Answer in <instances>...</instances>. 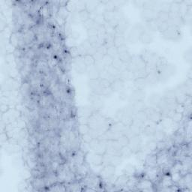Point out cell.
Returning <instances> with one entry per match:
<instances>
[{
  "label": "cell",
  "instance_id": "1",
  "mask_svg": "<svg viewBox=\"0 0 192 192\" xmlns=\"http://www.w3.org/2000/svg\"><path fill=\"white\" fill-rule=\"evenodd\" d=\"M129 148L130 149L132 153H137L140 151L141 149V139L140 136H133L130 137V141H129Z\"/></svg>",
  "mask_w": 192,
  "mask_h": 192
},
{
  "label": "cell",
  "instance_id": "2",
  "mask_svg": "<svg viewBox=\"0 0 192 192\" xmlns=\"http://www.w3.org/2000/svg\"><path fill=\"white\" fill-rule=\"evenodd\" d=\"M146 111L148 114V120L151 122L156 124V123H158L162 120V114H161V112L158 111V110L153 108L149 109V110L147 109V110H146Z\"/></svg>",
  "mask_w": 192,
  "mask_h": 192
},
{
  "label": "cell",
  "instance_id": "3",
  "mask_svg": "<svg viewBox=\"0 0 192 192\" xmlns=\"http://www.w3.org/2000/svg\"><path fill=\"white\" fill-rule=\"evenodd\" d=\"M115 171H116V167L115 166L111 165V164H105V166L102 169L101 174V177L103 178L109 180V179H111L114 176Z\"/></svg>",
  "mask_w": 192,
  "mask_h": 192
},
{
  "label": "cell",
  "instance_id": "4",
  "mask_svg": "<svg viewBox=\"0 0 192 192\" xmlns=\"http://www.w3.org/2000/svg\"><path fill=\"white\" fill-rule=\"evenodd\" d=\"M90 162L92 163L93 165L96 166V167H99V166H101L104 164V156L103 155L97 154L92 152V153L91 154L90 157Z\"/></svg>",
  "mask_w": 192,
  "mask_h": 192
},
{
  "label": "cell",
  "instance_id": "5",
  "mask_svg": "<svg viewBox=\"0 0 192 192\" xmlns=\"http://www.w3.org/2000/svg\"><path fill=\"white\" fill-rule=\"evenodd\" d=\"M113 44L116 47H119L120 46L125 44V37L124 34L116 33L113 37Z\"/></svg>",
  "mask_w": 192,
  "mask_h": 192
},
{
  "label": "cell",
  "instance_id": "6",
  "mask_svg": "<svg viewBox=\"0 0 192 192\" xmlns=\"http://www.w3.org/2000/svg\"><path fill=\"white\" fill-rule=\"evenodd\" d=\"M143 16L144 19L146 20L147 21L156 20L157 18V14L156 11L152 9H146L143 12Z\"/></svg>",
  "mask_w": 192,
  "mask_h": 192
},
{
  "label": "cell",
  "instance_id": "7",
  "mask_svg": "<svg viewBox=\"0 0 192 192\" xmlns=\"http://www.w3.org/2000/svg\"><path fill=\"white\" fill-rule=\"evenodd\" d=\"M111 88L113 91H115V92H119V91L122 90L124 88V81L120 79L119 77L116 78L111 84Z\"/></svg>",
  "mask_w": 192,
  "mask_h": 192
},
{
  "label": "cell",
  "instance_id": "8",
  "mask_svg": "<svg viewBox=\"0 0 192 192\" xmlns=\"http://www.w3.org/2000/svg\"><path fill=\"white\" fill-rule=\"evenodd\" d=\"M153 137H154L155 141L161 142L164 140L166 137V132L164 129H156L154 134H153Z\"/></svg>",
  "mask_w": 192,
  "mask_h": 192
},
{
  "label": "cell",
  "instance_id": "9",
  "mask_svg": "<svg viewBox=\"0 0 192 192\" xmlns=\"http://www.w3.org/2000/svg\"><path fill=\"white\" fill-rule=\"evenodd\" d=\"M134 119L139 122L142 123V124H144L146 122L148 121V114H147L146 110H143V111H137L136 112L135 118Z\"/></svg>",
  "mask_w": 192,
  "mask_h": 192
},
{
  "label": "cell",
  "instance_id": "10",
  "mask_svg": "<svg viewBox=\"0 0 192 192\" xmlns=\"http://www.w3.org/2000/svg\"><path fill=\"white\" fill-rule=\"evenodd\" d=\"M128 25H129V24H128L126 20H125L124 18H121L119 20V22H118V24H117V26H116V27L115 28L116 32V33H122L123 34L124 32L127 29Z\"/></svg>",
  "mask_w": 192,
  "mask_h": 192
},
{
  "label": "cell",
  "instance_id": "11",
  "mask_svg": "<svg viewBox=\"0 0 192 192\" xmlns=\"http://www.w3.org/2000/svg\"><path fill=\"white\" fill-rule=\"evenodd\" d=\"M113 60V58H112L111 57L108 56V54H105V55L104 56L102 60L101 61V62H98V63L101 64V66H102V68H108V67L109 66H110V65H112Z\"/></svg>",
  "mask_w": 192,
  "mask_h": 192
},
{
  "label": "cell",
  "instance_id": "12",
  "mask_svg": "<svg viewBox=\"0 0 192 192\" xmlns=\"http://www.w3.org/2000/svg\"><path fill=\"white\" fill-rule=\"evenodd\" d=\"M170 17V13L159 11L157 14V20L159 22H167Z\"/></svg>",
  "mask_w": 192,
  "mask_h": 192
},
{
  "label": "cell",
  "instance_id": "13",
  "mask_svg": "<svg viewBox=\"0 0 192 192\" xmlns=\"http://www.w3.org/2000/svg\"><path fill=\"white\" fill-rule=\"evenodd\" d=\"M83 60H84V63L86 64V65L88 68L94 66L96 64V61L95 60V59H94V57H92V56L89 55V54L83 56Z\"/></svg>",
  "mask_w": 192,
  "mask_h": 192
},
{
  "label": "cell",
  "instance_id": "14",
  "mask_svg": "<svg viewBox=\"0 0 192 192\" xmlns=\"http://www.w3.org/2000/svg\"><path fill=\"white\" fill-rule=\"evenodd\" d=\"M118 58H119L124 64H129V62H131V60H132V57L129 51H126V52L119 53Z\"/></svg>",
  "mask_w": 192,
  "mask_h": 192
},
{
  "label": "cell",
  "instance_id": "15",
  "mask_svg": "<svg viewBox=\"0 0 192 192\" xmlns=\"http://www.w3.org/2000/svg\"><path fill=\"white\" fill-rule=\"evenodd\" d=\"M126 65V64H124L121 60H119L118 57H116V58L113 59V63H112V66L114 67L115 68H116L117 70H119V71H122V70L125 69L127 68V67H125L124 65Z\"/></svg>",
  "mask_w": 192,
  "mask_h": 192
},
{
  "label": "cell",
  "instance_id": "16",
  "mask_svg": "<svg viewBox=\"0 0 192 192\" xmlns=\"http://www.w3.org/2000/svg\"><path fill=\"white\" fill-rule=\"evenodd\" d=\"M107 47V50H106V54H108V56L111 57L112 58H116V57H118V55H119V52H118V49L116 46L112 45V46H109V47Z\"/></svg>",
  "mask_w": 192,
  "mask_h": 192
},
{
  "label": "cell",
  "instance_id": "17",
  "mask_svg": "<svg viewBox=\"0 0 192 192\" xmlns=\"http://www.w3.org/2000/svg\"><path fill=\"white\" fill-rule=\"evenodd\" d=\"M132 107L136 112L143 111V110H146V105L144 103L143 101H134Z\"/></svg>",
  "mask_w": 192,
  "mask_h": 192
},
{
  "label": "cell",
  "instance_id": "18",
  "mask_svg": "<svg viewBox=\"0 0 192 192\" xmlns=\"http://www.w3.org/2000/svg\"><path fill=\"white\" fill-rule=\"evenodd\" d=\"M132 98L134 99V101H143V98H145V92H143V89H137L132 94Z\"/></svg>",
  "mask_w": 192,
  "mask_h": 192
},
{
  "label": "cell",
  "instance_id": "19",
  "mask_svg": "<svg viewBox=\"0 0 192 192\" xmlns=\"http://www.w3.org/2000/svg\"><path fill=\"white\" fill-rule=\"evenodd\" d=\"M89 19H91V14L88 11L84 10L78 13V20H80L83 23H86Z\"/></svg>",
  "mask_w": 192,
  "mask_h": 192
},
{
  "label": "cell",
  "instance_id": "20",
  "mask_svg": "<svg viewBox=\"0 0 192 192\" xmlns=\"http://www.w3.org/2000/svg\"><path fill=\"white\" fill-rule=\"evenodd\" d=\"M92 18L93 19L95 23L97 24L98 26H104L107 23L106 21H105V18H104L103 14H95V17H92Z\"/></svg>",
  "mask_w": 192,
  "mask_h": 192
},
{
  "label": "cell",
  "instance_id": "21",
  "mask_svg": "<svg viewBox=\"0 0 192 192\" xmlns=\"http://www.w3.org/2000/svg\"><path fill=\"white\" fill-rule=\"evenodd\" d=\"M134 84H135V86H137V89H143L146 86V85L148 83H147L146 77H142V78H136L135 81H134Z\"/></svg>",
  "mask_w": 192,
  "mask_h": 192
},
{
  "label": "cell",
  "instance_id": "22",
  "mask_svg": "<svg viewBox=\"0 0 192 192\" xmlns=\"http://www.w3.org/2000/svg\"><path fill=\"white\" fill-rule=\"evenodd\" d=\"M117 140L119 141V143L122 146L125 147L129 146V141H130V137H128L125 134H121V135L118 137Z\"/></svg>",
  "mask_w": 192,
  "mask_h": 192
},
{
  "label": "cell",
  "instance_id": "23",
  "mask_svg": "<svg viewBox=\"0 0 192 192\" xmlns=\"http://www.w3.org/2000/svg\"><path fill=\"white\" fill-rule=\"evenodd\" d=\"M156 128L154 127L153 125H147L143 128V134L147 137H153V134H154L155 131H156Z\"/></svg>",
  "mask_w": 192,
  "mask_h": 192
},
{
  "label": "cell",
  "instance_id": "24",
  "mask_svg": "<svg viewBox=\"0 0 192 192\" xmlns=\"http://www.w3.org/2000/svg\"><path fill=\"white\" fill-rule=\"evenodd\" d=\"M98 3L94 1H89L86 2V10L88 11L90 14L93 13L96 10L98 7Z\"/></svg>",
  "mask_w": 192,
  "mask_h": 192
},
{
  "label": "cell",
  "instance_id": "25",
  "mask_svg": "<svg viewBox=\"0 0 192 192\" xmlns=\"http://www.w3.org/2000/svg\"><path fill=\"white\" fill-rule=\"evenodd\" d=\"M140 38L143 43L145 44H149V43H151L152 40H153V36L151 34L146 33V32H143V33L140 34Z\"/></svg>",
  "mask_w": 192,
  "mask_h": 192
},
{
  "label": "cell",
  "instance_id": "26",
  "mask_svg": "<svg viewBox=\"0 0 192 192\" xmlns=\"http://www.w3.org/2000/svg\"><path fill=\"white\" fill-rule=\"evenodd\" d=\"M129 180V177L127 175L124 174V175L121 176L119 178L116 180V185L117 186H125V185H127L128 181Z\"/></svg>",
  "mask_w": 192,
  "mask_h": 192
},
{
  "label": "cell",
  "instance_id": "27",
  "mask_svg": "<svg viewBox=\"0 0 192 192\" xmlns=\"http://www.w3.org/2000/svg\"><path fill=\"white\" fill-rule=\"evenodd\" d=\"M145 160L146 164L152 167H153L157 164L156 156H153V155H149V156H147Z\"/></svg>",
  "mask_w": 192,
  "mask_h": 192
},
{
  "label": "cell",
  "instance_id": "28",
  "mask_svg": "<svg viewBox=\"0 0 192 192\" xmlns=\"http://www.w3.org/2000/svg\"><path fill=\"white\" fill-rule=\"evenodd\" d=\"M138 186L142 188V191H149L152 187V182L150 180H143L138 184Z\"/></svg>",
  "mask_w": 192,
  "mask_h": 192
},
{
  "label": "cell",
  "instance_id": "29",
  "mask_svg": "<svg viewBox=\"0 0 192 192\" xmlns=\"http://www.w3.org/2000/svg\"><path fill=\"white\" fill-rule=\"evenodd\" d=\"M10 43L12 45L14 46V47H17V46L19 45L20 44V40H19L18 36L16 33H13L12 36H10Z\"/></svg>",
  "mask_w": 192,
  "mask_h": 192
},
{
  "label": "cell",
  "instance_id": "30",
  "mask_svg": "<svg viewBox=\"0 0 192 192\" xmlns=\"http://www.w3.org/2000/svg\"><path fill=\"white\" fill-rule=\"evenodd\" d=\"M182 118H183V114H182V113H180V112L177 111L174 112L173 116H171V119H172L173 121L177 123L180 122L182 120Z\"/></svg>",
  "mask_w": 192,
  "mask_h": 192
},
{
  "label": "cell",
  "instance_id": "31",
  "mask_svg": "<svg viewBox=\"0 0 192 192\" xmlns=\"http://www.w3.org/2000/svg\"><path fill=\"white\" fill-rule=\"evenodd\" d=\"M86 2L84 1L77 2L76 4H75V7H76V10L77 11L78 13L86 10Z\"/></svg>",
  "mask_w": 192,
  "mask_h": 192
},
{
  "label": "cell",
  "instance_id": "32",
  "mask_svg": "<svg viewBox=\"0 0 192 192\" xmlns=\"http://www.w3.org/2000/svg\"><path fill=\"white\" fill-rule=\"evenodd\" d=\"M148 27H149V29L152 30V31H155V30L158 29V22L157 20V19L156 20H150V21H148Z\"/></svg>",
  "mask_w": 192,
  "mask_h": 192
},
{
  "label": "cell",
  "instance_id": "33",
  "mask_svg": "<svg viewBox=\"0 0 192 192\" xmlns=\"http://www.w3.org/2000/svg\"><path fill=\"white\" fill-rule=\"evenodd\" d=\"M90 127L89 126V125L87 124H81V125L79 126V131L81 134L84 135L85 134H87V133L89 132L90 131Z\"/></svg>",
  "mask_w": 192,
  "mask_h": 192
},
{
  "label": "cell",
  "instance_id": "34",
  "mask_svg": "<svg viewBox=\"0 0 192 192\" xmlns=\"http://www.w3.org/2000/svg\"><path fill=\"white\" fill-rule=\"evenodd\" d=\"M99 81H100V86L101 88H108L111 86V82L108 79L99 78Z\"/></svg>",
  "mask_w": 192,
  "mask_h": 192
},
{
  "label": "cell",
  "instance_id": "35",
  "mask_svg": "<svg viewBox=\"0 0 192 192\" xmlns=\"http://www.w3.org/2000/svg\"><path fill=\"white\" fill-rule=\"evenodd\" d=\"M169 27L170 26L169 25H168L167 22H159V23H158V30L161 31V33H164Z\"/></svg>",
  "mask_w": 192,
  "mask_h": 192
},
{
  "label": "cell",
  "instance_id": "36",
  "mask_svg": "<svg viewBox=\"0 0 192 192\" xmlns=\"http://www.w3.org/2000/svg\"><path fill=\"white\" fill-rule=\"evenodd\" d=\"M94 139L93 136L92 135V134L90 133V131H89V133L87 134H85L83 135V140H84V143H89L92 140Z\"/></svg>",
  "mask_w": 192,
  "mask_h": 192
},
{
  "label": "cell",
  "instance_id": "37",
  "mask_svg": "<svg viewBox=\"0 0 192 192\" xmlns=\"http://www.w3.org/2000/svg\"><path fill=\"white\" fill-rule=\"evenodd\" d=\"M125 174L127 175L128 177H129V175H133L134 172H135V168H134V166L129 164V165L126 166L125 168Z\"/></svg>",
  "mask_w": 192,
  "mask_h": 192
},
{
  "label": "cell",
  "instance_id": "38",
  "mask_svg": "<svg viewBox=\"0 0 192 192\" xmlns=\"http://www.w3.org/2000/svg\"><path fill=\"white\" fill-rule=\"evenodd\" d=\"M35 38V34L33 33V31H29L28 33H26L24 36V40H25L26 42H30V41H33Z\"/></svg>",
  "mask_w": 192,
  "mask_h": 192
},
{
  "label": "cell",
  "instance_id": "39",
  "mask_svg": "<svg viewBox=\"0 0 192 192\" xmlns=\"http://www.w3.org/2000/svg\"><path fill=\"white\" fill-rule=\"evenodd\" d=\"M98 27H94V28L88 29L87 30L88 37H98Z\"/></svg>",
  "mask_w": 192,
  "mask_h": 192
},
{
  "label": "cell",
  "instance_id": "40",
  "mask_svg": "<svg viewBox=\"0 0 192 192\" xmlns=\"http://www.w3.org/2000/svg\"><path fill=\"white\" fill-rule=\"evenodd\" d=\"M68 11L66 9V7H61L59 10V15L61 18H65L68 16Z\"/></svg>",
  "mask_w": 192,
  "mask_h": 192
},
{
  "label": "cell",
  "instance_id": "41",
  "mask_svg": "<svg viewBox=\"0 0 192 192\" xmlns=\"http://www.w3.org/2000/svg\"><path fill=\"white\" fill-rule=\"evenodd\" d=\"M5 60L8 65H11L12 63H14V61H15V58H14L12 53H8L5 57Z\"/></svg>",
  "mask_w": 192,
  "mask_h": 192
},
{
  "label": "cell",
  "instance_id": "42",
  "mask_svg": "<svg viewBox=\"0 0 192 192\" xmlns=\"http://www.w3.org/2000/svg\"><path fill=\"white\" fill-rule=\"evenodd\" d=\"M30 86L28 84H23L21 86V90L24 94H26L29 92Z\"/></svg>",
  "mask_w": 192,
  "mask_h": 192
},
{
  "label": "cell",
  "instance_id": "43",
  "mask_svg": "<svg viewBox=\"0 0 192 192\" xmlns=\"http://www.w3.org/2000/svg\"><path fill=\"white\" fill-rule=\"evenodd\" d=\"M147 175L149 177V179L155 178V177H156V176H157L156 170L154 169H151L148 173H147Z\"/></svg>",
  "mask_w": 192,
  "mask_h": 192
},
{
  "label": "cell",
  "instance_id": "44",
  "mask_svg": "<svg viewBox=\"0 0 192 192\" xmlns=\"http://www.w3.org/2000/svg\"><path fill=\"white\" fill-rule=\"evenodd\" d=\"M117 49H118V52H119V53H121L126 52V51H129V49H128V47L125 45V44H124V45L120 46V47H117Z\"/></svg>",
  "mask_w": 192,
  "mask_h": 192
},
{
  "label": "cell",
  "instance_id": "45",
  "mask_svg": "<svg viewBox=\"0 0 192 192\" xmlns=\"http://www.w3.org/2000/svg\"><path fill=\"white\" fill-rule=\"evenodd\" d=\"M180 93H181V96H183L184 99H185H185H186V96H185V95H185V93H183V92H182L181 90H180ZM175 96H177V97H176V101H178L180 100V99H179V98H180V95H175Z\"/></svg>",
  "mask_w": 192,
  "mask_h": 192
}]
</instances>
